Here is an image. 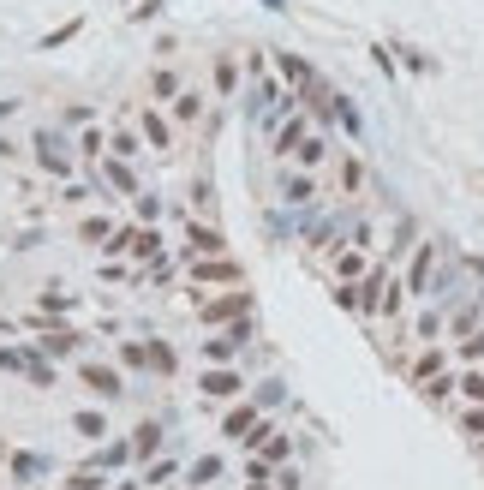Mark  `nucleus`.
Wrapping results in <instances>:
<instances>
[{
  "label": "nucleus",
  "mask_w": 484,
  "mask_h": 490,
  "mask_svg": "<svg viewBox=\"0 0 484 490\" xmlns=\"http://www.w3.org/2000/svg\"><path fill=\"white\" fill-rule=\"evenodd\" d=\"M460 359H467V365H472V359H484V323L467 335V341H460Z\"/></svg>",
  "instance_id": "c9c22d12"
},
{
  "label": "nucleus",
  "mask_w": 484,
  "mask_h": 490,
  "mask_svg": "<svg viewBox=\"0 0 484 490\" xmlns=\"http://www.w3.org/2000/svg\"><path fill=\"white\" fill-rule=\"evenodd\" d=\"M442 371V347H419V359H407V383H430V377Z\"/></svg>",
  "instance_id": "dca6fc26"
},
{
  "label": "nucleus",
  "mask_w": 484,
  "mask_h": 490,
  "mask_svg": "<svg viewBox=\"0 0 484 490\" xmlns=\"http://www.w3.org/2000/svg\"><path fill=\"white\" fill-rule=\"evenodd\" d=\"M78 30H84V18H66V24H60V30H48V36H43V48H60V43H72Z\"/></svg>",
  "instance_id": "473e14b6"
},
{
  "label": "nucleus",
  "mask_w": 484,
  "mask_h": 490,
  "mask_svg": "<svg viewBox=\"0 0 484 490\" xmlns=\"http://www.w3.org/2000/svg\"><path fill=\"white\" fill-rule=\"evenodd\" d=\"M162 6H168V0H143V6H132V24H150V18H162Z\"/></svg>",
  "instance_id": "58836bf2"
},
{
  "label": "nucleus",
  "mask_w": 484,
  "mask_h": 490,
  "mask_svg": "<svg viewBox=\"0 0 484 490\" xmlns=\"http://www.w3.org/2000/svg\"><path fill=\"white\" fill-rule=\"evenodd\" d=\"M460 431H472V436H484V407H460Z\"/></svg>",
  "instance_id": "f704fd0d"
},
{
  "label": "nucleus",
  "mask_w": 484,
  "mask_h": 490,
  "mask_svg": "<svg viewBox=\"0 0 484 490\" xmlns=\"http://www.w3.org/2000/svg\"><path fill=\"white\" fill-rule=\"evenodd\" d=\"M455 395L467 407H484V371H455Z\"/></svg>",
  "instance_id": "393cba45"
},
{
  "label": "nucleus",
  "mask_w": 484,
  "mask_h": 490,
  "mask_svg": "<svg viewBox=\"0 0 484 490\" xmlns=\"http://www.w3.org/2000/svg\"><path fill=\"white\" fill-rule=\"evenodd\" d=\"M13 108H18V102H0V120H6V114H13Z\"/></svg>",
  "instance_id": "a18cd8bd"
},
{
  "label": "nucleus",
  "mask_w": 484,
  "mask_h": 490,
  "mask_svg": "<svg viewBox=\"0 0 484 490\" xmlns=\"http://www.w3.org/2000/svg\"><path fill=\"white\" fill-rule=\"evenodd\" d=\"M210 478H222V461H215V455H203V461L192 466V485H210Z\"/></svg>",
  "instance_id": "72a5a7b5"
},
{
  "label": "nucleus",
  "mask_w": 484,
  "mask_h": 490,
  "mask_svg": "<svg viewBox=\"0 0 484 490\" xmlns=\"http://www.w3.org/2000/svg\"><path fill=\"white\" fill-rule=\"evenodd\" d=\"M120 365H126V371H150V347L143 341H120Z\"/></svg>",
  "instance_id": "c756f323"
},
{
  "label": "nucleus",
  "mask_w": 484,
  "mask_h": 490,
  "mask_svg": "<svg viewBox=\"0 0 484 490\" xmlns=\"http://www.w3.org/2000/svg\"><path fill=\"white\" fill-rule=\"evenodd\" d=\"M228 251V233L210 228V221H185V258H222Z\"/></svg>",
  "instance_id": "6e6552de"
},
{
  "label": "nucleus",
  "mask_w": 484,
  "mask_h": 490,
  "mask_svg": "<svg viewBox=\"0 0 484 490\" xmlns=\"http://www.w3.org/2000/svg\"><path fill=\"white\" fill-rule=\"evenodd\" d=\"M30 144H36V168L60 173V180H66V173H72V150H66V138H60L54 126H43V132H36V138H30Z\"/></svg>",
  "instance_id": "423d86ee"
},
{
  "label": "nucleus",
  "mask_w": 484,
  "mask_h": 490,
  "mask_svg": "<svg viewBox=\"0 0 484 490\" xmlns=\"http://www.w3.org/2000/svg\"><path fill=\"white\" fill-rule=\"evenodd\" d=\"M150 371H162V377H173L180 371V353H173L168 341H150Z\"/></svg>",
  "instance_id": "bb28decb"
},
{
  "label": "nucleus",
  "mask_w": 484,
  "mask_h": 490,
  "mask_svg": "<svg viewBox=\"0 0 484 490\" xmlns=\"http://www.w3.org/2000/svg\"><path fill=\"white\" fill-rule=\"evenodd\" d=\"M78 233H84V240H108V233H114V228H108V221H102V216H90V221H84V228H78Z\"/></svg>",
  "instance_id": "37998d69"
},
{
  "label": "nucleus",
  "mask_w": 484,
  "mask_h": 490,
  "mask_svg": "<svg viewBox=\"0 0 484 490\" xmlns=\"http://www.w3.org/2000/svg\"><path fill=\"white\" fill-rule=\"evenodd\" d=\"M198 389L210 395V401H240V395H245V377L233 371V365H210V371L198 377Z\"/></svg>",
  "instance_id": "0eeeda50"
},
{
  "label": "nucleus",
  "mask_w": 484,
  "mask_h": 490,
  "mask_svg": "<svg viewBox=\"0 0 484 490\" xmlns=\"http://www.w3.org/2000/svg\"><path fill=\"white\" fill-rule=\"evenodd\" d=\"M72 305H78V299H72L66 288H43V299H36V311H43V318H60V311H72Z\"/></svg>",
  "instance_id": "a878e982"
},
{
  "label": "nucleus",
  "mask_w": 484,
  "mask_h": 490,
  "mask_svg": "<svg viewBox=\"0 0 484 490\" xmlns=\"http://www.w3.org/2000/svg\"><path fill=\"white\" fill-rule=\"evenodd\" d=\"M419 395H425L430 407H442V401H455V371H437L430 383H419Z\"/></svg>",
  "instance_id": "b1692460"
},
{
  "label": "nucleus",
  "mask_w": 484,
  "mask_h": 490,
  "mask_svg": "<svg viewBox=\"0 0 484 490\" xmlns=\"http://www.w3.org/2000/svg\"><path fill=\"white\" fill-rule=\"evenodd\" d=\"M479 318H484V293H479V299H467L455 318H449V335H455V341H467V335L479 329Z\"/></svg>",
  "instance_id": "6ab92c4d"
},
{
  "label": "nucleus",
  "mask_w": 484,
  "mask_h": 490,
  "mask_svg": "<svg viewBox=\"0 0 484 490\" xmlns=\"http://www.w3.org/2000/svg\"><path fill=\"white\" fill-rule=\"evenodd\" d=\"M78 377H84V383H90V395H102V401H120V395H126V377H120V371H108V365H78Z\"/></svg>",
  "instance_id": "9d476101"
},
{
  "label": "nucleus",
  "mask_w": 484,
  "mask_h": 490,
  "mask_svg": "<svg viewBox=\"0 0 484 490\" xmlns=\"http://www.w3.org/2000/svg\"><path fill=\"white\" fill-rule=\"evenodd\" d=\"M245 490H275V485H270V478H263V485H245Z\"/></svg>",
  "instance_id": "49530a36"
},
{
  "label": "nucleus",
  "mask_w": 484,
  "mask_h": 490,
  "mask_svg": "<svg viewBox=\"0 0 484 490\" xmlns=\"http://www.w3.org/2000/svg\"><path fill=\"white\" fill-rule=\"evenodd\" d=\"M192 281H198V288H240L245 270L228 258V251H222V258H192Z\"/></svg>",
  "instance_id": "39448f33"
},
{
  "label": "nucleus",
  "mask_w": 484,
  "mask_h": 490,
  "mask_svg": "<svg viewBox=\"0 0 484 490\" xmlns=\"http://www.w3.org/2000/svg\"><path fill=\"white\" fill-rule=\"evenodd\" d=\"M0 156H18V150H13V138H0Z\"/></svg>",
  "instance_id": "c03bdc74"
},
{
  "label": "nucleus",
  "mask_w": 484,
  "mask_h": 490,
  "mask_svg": "<svg viewBox=\"0 0 484 490\" xmlns=\"http://www.w3.org/2000/svg\"><path fill=\"white\" fill-rule=\"evenodd\" d=\"M43 455H30V448H18V455H13V478H25V485H30V478H43Z\"/></svg>",
  "instance_id": "cd10ccee"
},
{
  "label": "nucleus",
  "mask_w": 484,
  "mask_h": 490,
  "mask_svg": "<svg viewBox=\"0 0 484 490\" xmlns=\"http://www.w3.org/2000/svg\"><path fill=\"white\" fill-rule=\"evenodd\" d=\"M132 455H143V461L162 455V425H156V418H143L138 431H132Z\"/></svg>",
  "instance_id": "aec40b11"
},
{
  "label": "nucleus",
  "mask_w": 484,
  "mask_h": 490,
  "mask_svg": "<svg viewBox=\"0 0 484 490\" xmlns=\"http://www.w3.org/2000/svg\"><path fill=\"white\" fill-rule=\"evenodd\" d=\"M275 401H282V383H275V377L270 383H257V407H275Z\"/></svg>",
  "instance_id": "a19ab883"
},
{
  "label": "nucleus",
  "mask_w": 484,
  "mask_h": 490,
  "mask_svg": "<svg viewBox=\"0 0 484 490\" xmlns=\"http://www.w3.org/2000/svg\"><path fill=\"white\" fill-rule=\"evenodd\" d=\"M72 425H78V436H90V443H96V436H108V418H102V413H78Z\"/></svg>",
  "instance_id": "2f4dec72"
},
{
  "label": "nucleus",
  "mask_w": 484,
  "mask_h": 490,
  "mask_svg": "<svg viewBox=\"0 0 484 490\" xmlns=\"http://www.w3.org/2000/svg\"><path fill=\"white\" fill-rule=\"evenodd\" d=\"M102 186H108V191H126V198H138V173H132V162L102 156Z\"/></svg>",
  "instance_id": "4468645a"
},
{
  "label": "nucleus",
  "mask_w": 484,
  "mask_h": 490,
  "mask_svg": "<svg viewBox=\"0 0 484 490\" xmlns=\"http://www.w3.org/2000/svg\"><path fill=\"white\" fill-rule=\"evenodd\" d=\"M407 311V288H400V275H383V293H377V318H400Z\"/></svg>",
  "instance_id": "a211bd4d"
},
{
  "label": "nucleus",
  "mask_w": 484,
  "mask_h": 490,
  "mask_svg": "<svg viewBox=\"0 0 484 490\" xmlns=\"http://www.w3.org/2000/svg\"><path fill=\"white\" fill-rule=\"evenodd\" d=\"M203 102H210L203 90H180L168 108H173V120H180V126H198V120H203Z\"/></svg>",
  "instance_id": "f3484780"
},
{
  "label": "nucleus",
  "mask_w": 484,
  "mask_h": 490,
  "mask_svg": "<svg viewBox=\"0 0 484 490\" xmlns=\"http://www.w3.org/2000/svg\"><path fill=\"white\" fill-rule=\"evenodd\" d=\"M341 186H347V198L365 186V162H359V156H341Z\"/></svg>",
  "instance_id": "7c9ffc66"
},
{
  "label": "nucleus",
  "mask_w": 484,
  "mask_h": 490,
  "mask_svg": "<svg viewBox=\"0 0 484 490\" xmlns=\"http://www.w3.org/2000/svg\"><path fill=\"white\" fill-rule=\"evenodd\" d=\"M210 78H215V102H233V90H240V54H215Z\"/></svg>",
  "instance_id": "ddd939ff"
},
{
  "label": "nucleus",
  "mask_w": 484,
  "mask_h": 490,
  "mask_svg": "<svg viewBox=\"0 0 484 490\" xmlns=\"http://www.w3.org/2000/svg\"><path fill=\"white\" fill-rule=\"evenodd\" d=\"M78 156H108V132H96V126H84V132H78Z\"/></svg>",
  "instance_id": "c85d7f7f"
},
{
  "label": "nucleus",
  "mask_w": 484,
  "mask_h": 490,
  "mask_svg": "<svg viewBox=\"0 0 484 490\" xmlns=\"http://www.w3.org/2000/svg\"><path fill=\"white\" fill-rule=\"evenodd\" d=\"M132 210H138V221H156V216H162V203H156V191H138V203H132Z\"/></svg>",
  "instance_id": "4c0bfd02"
},
{
  "label": "nucleus",
  "mask_w": 484,
  "mask_h": 490,
  "mask_svg": "<svg viewBox=\"0 0 484 490\" xmlns=\"http://www.w3.org/2000/svg\"><path fill=\"white\" fill-rule=\"evenodd\" d=\"M257 413H263V407L257 401H240V407H228V418H222V436H252V425H257Z\"/></svg>",
  "instance_id": "2eb2a0df"
},
{
  "label": "nucleus",
  "mask_w": 484,
  "mask_h": 490,
  "mask_svg": "<svg viewBox=\"0 0 484 490\" xmlns=\"http://www.w3.org/2000/svg\"><path fill=\"white\" fill-rule=\"evenodd\" d=\"M108 156H120V162L143 156V144H138V132H132V126H114V132H108Z\"/></svg>",
  "instance_id": "4be33fe9"
},
{
  "label": "nucleus",
  "mask_w": 484,
  "mask_h": 490,
  "mask_svg": "<svg viewBox=\"0 0 484 490\" xmlns=\"http://www.w3.org/2000/svg\"><path fill=\"white\" fill-rule=\"evenodd\" d=\"M66 490H102V473H96V466H90V473H72Z\"/></svg>",
  "instance_id": "ea45409f"
},
{
  "label": "nucleus",
  "mask_w": 484,
  "mask_h": 490,
  "mask_svg": "<svg viewBox=\"0 0 484 490\" xmlns=\"http://www.w3.org/2000/svg\"><path fill=\"white\" fill-rule=\"evenodd\" d=\"M138 132H143V138H150V150H162V156H168V150H173V120L162 114L156 102H150V108H138Z\"/></svg>",
  "instance_id": "1a4fd4ad"
},
{
  "label": "nucleus",
  "mask_w": 484,
  "mask_h": 490,
  "mask_svg": "<svg viewBox=\"0 0 484 490\" xmlns=\"http://www.w3.org/2000/svg\"><path fill=\"white\" fill-rule=\"evenodd\" d=\"M270 66H275V78H282V84L293 90V96H305L311 84H323V73H317L311 60H300L293 48H270Z\"/></svg>",
  "instance_id": "f03ea898"
},
{
  "label": "nucleus",
  "mask_w": 484,
  "mask_h": 490,
  "mask_svg": "<svg viewBox=\"0 0 484 490\" xmlns=\"http://www.w3.org/2000/svg\"><path fill=\"white\" fill-rule=\"evenodd\" d=\"M198 318L210 323V329H228V323L252 318V293H222V299H203L198 293Z\"/></svg>",
  "instance_id": "20e7f679"
},
{
  "label": "nucleus",
  "mask_w": 484,
  "mask_h": 490,
  "mask_svg": "<svg viewBox=\"0 0 484 490\" xmlns=\"http://www.w3.org/2000/svg\"><path fill=\"white\" fill-rule=\"evenodd\" d=\"M479 455H484V436H479Z\"/></svg>",
  "instance_id": "09e8293b"
},
{
  "label": "nucleus",
  "mask_w": 484,
  "mask_h": 490,
  "mask_svg": "<svg viewBox=\"0 0 484 490\" xmlns=\"http://www.w3.org/2000/svg\"><path fill=\"white\" fill-rule=\"evenodd\" d=\"M383 275H389V263H370L359 281H335V305H341V311H353V318H377V293H383Z\"/></svg>",
  "instance_id": "f257e3e1"
},
{
  "label": "nucleus",
  "mask_w": 484,
  "mask_h": 490,
  "mask_svg": "<svg viewBox=\"0 0 484 490\" xmlns=\"http://www.w3.org/2000/svg\"><path fill=\"white\" fill-rule=\"evenodd\" d=\"M437 258H442V240L413 245V263L400 270V288H407V299H425V293H430V270H437Z\"/></svg>",
  "instance_id": "7ed1b4c3"
},
{
  "label": "nucleus",
  "mask_w": 484,
  "mask_h": 490,
  "mask_svg": "<svg viewBox=\"0 0 484 490\" xmlns=\"http://www.w3.org/2000/svg\"><path fill=\"white\" fill-rule=\"evenodd\" d=\"M282 198H287V203H311V198H317V180H311L305 168L287 173V180H282Z\"/></svg>",
  "instance_id": "412c9836"
},
{
  "label": "nucleus",
  "mask_w": 484,
  "mask_h": 490,
  "mask_svg": "<svg viewBox=\"0 0 484 490\" xmlns=\"http://www.w3.org/2000/svg\"><path fill=\"white\" fill-rule=\"evenodd\" d=\"M370 263H377L370 251H359V245H347V240H341V245H335V263H329V270H335V281H359Z\"/></svg>",
  "instance_id": "9b49d317"
},
{
  "label": "nucleus",
  "mask_w": 484,
  "mask_h": 490,
  "mask_svg": "<svg viewBox=\"0 0 484 490\" xmlns=\"http://www.w3.org/2000/svg\"><path fill=\"white\" fill-rule=\"evenodd\" d=\"M395 54H400V66H407V73H430V60H425V54H419V48H413V43H407V48H395Z\"/></svg>",
  "instance_id": "e433bc0d"
},
{
  "label": "nucleus",
  "mask_w": 484,
  "mask_h": 490,
  "mask_svg": "<svg viewBox=\"0 0 484 490\" xmlns=\"http://www.w3.org/2000/svg\"><path fill=\"white\" fill-rule=\"evenodd\" d=\"M168 478H173V461H156L150 473H143V485H168Z\"/></svg>",
  "instance_id": "79ce46f5"
},
{
  "label": "nucleus",
  "mask_w": 484,
  "mask_h": 490,
  "mask_svg": "<svg viewBox=\"0 0 484 490\" xmlns=\"http://www.w3.org/2000/svg\"><path fill=\"white\" fill-rule=\"evenodd\" d=\"M114 490H138V485H114Z\"/></svg>",
  "instance_id": "de8ad7c7"
},
{
  "label": "nucleus",
  "mask_w": 484,
  "mask_h": 490,
  "mask_svg": "<svg viewBox=\"0 0 484 490\" xmlns=\"http://www.w3.org/2000/svg\"><path fill=\"white\" fill-rule=\"evenodd\" d=\"M293 162H300V168L305 173H317V168H323V162H329V132H305V138H300V144H293Z\"/></svg>",
  "instance_id": "f8f14e48"
},
{
  "label": "nucleus",
  "mask_w": 484,
  "mask_h": 490,
  "mask_svg": "<svg viewBox=\"0 0 484 490\" xmlns=\"http://www.w3.org/2000/svg\"><path fill=\"white\" fill-rule=\"evenodd\" d=\"M180 73H173V66H156V73H150V96H156V102H173V96H180Z\"/></svg>",
  "instance_id": "5701e85b"
}]
</instances>
